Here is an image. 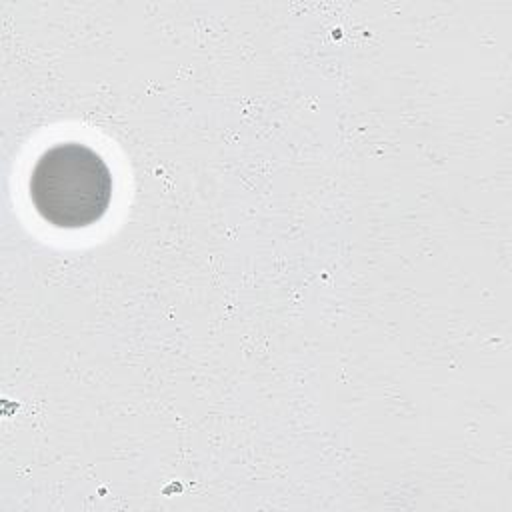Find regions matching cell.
Wrapping results in <instances>:
<instances>
[{
	"label": "cell",
	"mask_w": 512,
	"mask_h": 512,
	"mask_svg": "<svg viewBox=\"0 0 512 512\" xmlns=\"http://www.w3.org/2000/svg\"><path fill=\"white\" fill-rule=\"evenodd\" d=\"M28 192L40 218L56 228H84L98 222L112 198V176L92 148L62 142L44 150L28 180Z\"/></svg>",
	"instance_id": "obj_1"
}]
</instances>
